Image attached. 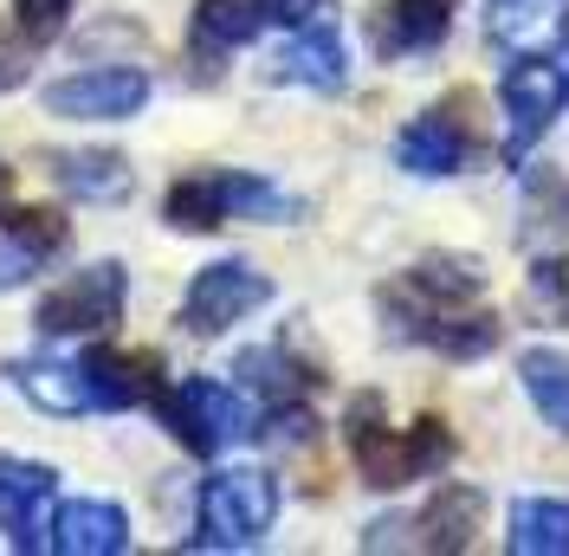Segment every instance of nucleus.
Segmentation results:
<instances>
[{
  "label": "nucleus",
  "mask_w": 569,
  "mask_h": 556,
  "mask_svg": "<svg viewBox=\"0 0 569 556\" xmlns=\"http://www.w3.org/2000/svg\"><path fill=\"white\" fill-rule=\"evenodd\" d=\"M479 291H486V266L472 252H427L421 266L382 285V311H389L395 337L440 349L447 363H479L505 337L492 311H472Z\"/></svg>",
  "instance_id": "f257e3e1"
},
{
  "label": "nucleus",
  "mask_w": 569,
  "mask_h": 556,
  "mask_svg": "<svg viewBox=\"0 0 569 556\" xmlns=\"http://www.w3.org/2000/svg\"><path fill=\"white\" fill-rule=\"evenodd\" d=\"M343 440H350V459H356V473H362V486H376V492H401V486H415V479H433L460 453L453 427L440 415H421V420H408V427H382V401L376 395H362L350 408Z\"/></svg>",
  "instance_id": "f03ea898"
},
{
  "label": "nucleus",
  "mask_w": 569,
  "mask_h": 556,
  "mask_svg": "<svg viewBox=\"0 0 569 556\" xmlns=\"http://www.w3.org/2000/svg\"><path fill=\"white\" fill-rule=\"evenodd\" d=\"M272 220V214H298L284 201L272 181H259L247 169H201V175H181L176 188H169V227L181 234H208V227H227V220Z\"/></svg>",
  "instance_id": "7ed1b4c3"
},
{
  "label": "nucleus",
  "mask_w": 569,
  "mask_h": 556,
  "mask_svg": "<svg viewBox=\"0 0 569 556\" xmlns=\"http://www.w3.org/2000/svg\"><path fill=\"white\" fill-rule=\"evenodd\" d=\"M279 518V479L259 473V466H233V473H213L201 486V537L194 550H247L259 544Z\"/></svg>",
  "instance_id": "20e7f679"
},
{
  "label": "nucleus",
  "mask_w": 569,
  "mask_h": 556,
  "mask_svg": "<svg viewBox=\"0 0 569 556\" xmlns=\"http://www.w3.org/2000/svg\"><path fill=\"white\" fill-rule=\"evenodd\" d=\"M149 401H156L162 427H169L188 453H201V459H208V453H227L233 440L252 434V408L227 383H208V376H188L181 388H156Z\"/></svg>",
  "instance_id": "39448f33"
},
{
  "label": "nucleus",
  "mask_w": 569,
  "mask_h": 556,
  "mask_svg": "<svg viewBox=\"0 0 569 556\" xmlns=\"http://www.w3.org/2000/svg\"><path fill=\"white\" fill-rule=\"evenodd\" d=\"M498 105H505V142L498 156L518 169L537 142L550 137V123L569 105V71H557L550 59H511V71L498 78Z\"/></svg>",
  "instance_id": "423d86ee"
},
{
  "label": "nucleus",
  "mask_w": 569,
  "mask_h": 556,
  "mask_svg": "<svg viewBox=\"0 0 569 556\" xmlns=\"http://www.w3.org/2000/svg\"><path fill=\"white\" fill-rule=\"evenodd\" d=\"M123 298H130L123 266H117V259H98V266L71 272L59 291H46L33 324L46 337H91V330H110V324L123 317Z\"/></svg>",
  "instance_id": "0eeeda50"
},
{
  "label": "nucleus",
  "mask_w": 569,
  "mask_h": 556,
  "mask_svg": "<svg viewBox=\"0 0 569 556\" xmlns=\"http://www.w3.org/2000/svg\"><path fill=\"white\" fill-rule=\"evenodd\" d=\"M272 298V278L247 266V259H213L194 272L188 298H181V330L188 337H220L227 324H240L247 311H259Z\"/></svg>",
  "instance_id": "6e6552de"
},
{
  "label": "nucleus",
  "mask_w": 569,
  "mask_h": 556,
  "mask_svg": "<svg viewBox=\"0 0 569 556\" xmlns=\"http://www.w3.org/2000/svg\"><path fill=\"white\" fill-rule=\"evenodd\" d=\"M149 105V78L137 66H104V71H78L46 85V110L71 117V123H123Z\"/></svg>",
  "instance_id": "1a4fd4ad"
},
{
  "label": "nucleus",
  "mask_w": 569,
  "mask_h": 556,
  "mask_svg": "<svg viewBox=\"0 0 569 556\" xmlns=\"http://www.w3.org/2000/svg\"><path fill=\"white\" fill-rule=\"evenodd\" d=\"M466 98H453V105H433L421 110L401 137H395V162L408 175H427V181H440V175H460L466 162H472V123L460 117Z\"/></svg>",
  "instance_id": "9d476101"
},
{
  "label": "nucleus",
  "mask_w": 569,
  "mask_h": 556,
  "mask_svg": "<svg viewBox=\"0 0 569 556\" xmlns=\"http://www.w3.org/2000/svg\"><path fill=\"white\" fill-rule=\"evenodd\" d=\"M479 518H486V492L447 479V486H440L421 512H415V518H382V524H389V530H408V537H395V544H408V550L453 556V550H472V530H479Z\"/></svg>",
  "instance_id": "9b49d317"
},
{
  "label": "nucleus",
  "mask_w": 569,
  "mask_h": 556,
  "mask_svg": "<svg viewBox=\"0 0 569 556\" xmlns=\"http://www.w3.org/2000/svg\"><path fill=\"white\" fill-rule=\"evenodd\" d=\"M486 39L505 59H557L569 46V0H486Z\"/></svg>",
  "instance_id": "f8f14e48"
},
{
  "label": "nucleus",
  "mask_w": 569,
  "mask_h": 556,
  "mask_svg": "<svg viewBox=\"0 0 569 556\" xmlns=\"http://www.w3.org/2000/svg\"><path fill=\"white\" fill-rule=\"evenodd\" d=\"M59 492V473L39 466V459H7L0 453V530L20 544V550H39V524H46V505Z\"/></svg>",
  "instance_id": "ddd939ff"
},
{
  "label": "nucleus",
  "mask_w": 569,
  "mask_h": 556,
  "mask_svg": "<svg viewBox=\"0 0 569 556\" xmlns=\"http://www.w3.org/2000/svg\"><path fill=\"white\" fill-rule=\"evenodd\" d=\"M272 78H279V85H305V91H343V85H350V52H343V39H337V20L298 27V39L272 59Z\"/></svg>",
  "instance_id": "4468645a"
},
{
  "label": "nucleus",
  "mask_w": 569,
  "mask_h": 556,
  "mask_svg": "<svg viewBox=\"0 0 569 556\" xmlns=\"http://www.w3.org/2000/svg\"><path fill=\"white\" fill-rule=\"evenodd\" d=\"M130 544V518L110 498H71L52 518V550L59 556H117Z\"/></svg>",
  "instance_id": "2eb2a0df"
},
{
  "label": "nucleus",
  "mask_w": 569,
  "mask_h": 556,
  "mask_svg": "<svg viewBox=\"0 0 569 556\" xmlns=\"http://www.w3.org/2000/svg\"><path fill=\"white\" fill-rule=\"evenodd\" d=\"M84 388H91V408H137V401H149L156 395V356H123V349H91L84 363Z\"/></svg>",
  "instance_id": "dca6fc26"
},
{
  "label": "nucleus",
  "mask_w": 569,
  "mask_h": 556,
  "mask_svg": "<svg viewBox=\"0 0 569 556\" xmlns=\"http://www.w3.org/2000/svg\"><path fill=\"white\" fill-rule=\"evenodd\" d=\"M272 27V13H266V0H194V46L201 52H233V46H247Z\"/></svg>",
  "instance_id": "f3484780"
},
{
  "label": "nucleus",
  "mask_w": 569,
  "mask_h": 556,
  "mask_svg": "<svg viewBox=\"0 0 569 556\" xmlns=\"http://www.w3.org/2000/svg\"><path fill=\"white\" fill-rule=\"evenodd\" d=\"M511 556H569V505L563 498H518L511 505V530H505Z\"/></svg>",
  "instance_id": "a211bd4d"
},
{
  "label": "nucleus",
  "mask_w": 569,
  "mask_h": 556,
  "mask_svg": "<svg viewBox=\"0 0 569 556\" xmlns=\"http://www.w3.org/2000/svg\"><path fill=\"white\" fill-rule=\"evenodd\" d=\"M13 383L20 395L46 408V415H84L91 408V388H84V369L78 363H52V356H39V363H13Z\"/></svg>",
  "instance_id": "6ab92c4d"
},
{
  "label": "nucleus",
  "mask_w": 569,
  "mask_h": 556,
  "mask_svg": "<svg viewBox=\"0 0 569 556\" xmlns=\"http://www.w3.org/2000/svg\"><path fill=\"white\" fill-rule=\"evenodd\" d=\"M453 7H460V0H389V13L376 20L382 52H421V46H440Z\"/></svg>",
  "instance_id": "aec40b11"
},
{
  "label": "nucleus",
  "mask_w": 569,
  "mask_h": 556,
  "mask_svg": "<svg viewBox=\"0 0 569 556\" xmlns=\"http://www.w3.org/2000/svg\"><path fill=\"white\" fill-rule=\"evenodd\" d=\"M518 383L531 395V408L543 415V427L569 434V356L563 349H525L518 356Z\"/></svg>",
  "instance_id": "412c9836"
},
{
  "label": "nucleus",
  "mask_w": 569,
  "mask_h": 556,
  "mask_svg": "<svg viewBox=\"0 0 569 556\" xmlns=\"http://www.w3.org/2000/svg\"><path fill=\"white\" fill-rule=\"evenodd\" d=\"M525 240L531 246L569 240V181L557 169H525Z\"/></svg>",
  "instance_id": "4be33fe9"
},
{
  "label": "nucleus",
  "mask_w": 569,
  "mask_h": 556,
  "mask_svg": "<svg viewBox=\"0 0 569 556\" xmlns=\"http://www.w3.org/2000/svg\"><path fill=\"white\" fill-rule=\"evenodd\" d=\"M59 181L78 201H123L130 195V162L110 156V149H71V156H59Z\"/></svg>",
  "instance_id": "5701e85b"
},
{
  "label": "nucleus",
  "mask_w": 569,
  "mask_h": 556,
  "mask_svg": "<svg viewBox=\"0 0 569 556\" xmlns=\"http://www.w3.org/2000/svg\"><path fill=\"white\" fill-rule=\"evenodd\" d=\"M525 311L537 324H569V252H543L525 278Z\"/></svg>",
  "instance_id": "b1692460"
},
{
  "label": "nucleus",
  "mask_w": 569,
  "mask_h": 556,
  "mask_svg": "<svg viewBox=\"0 0 569 556\" xmlns=\"http://www.w3.org/2000/svg\"><path fill=\"white\" fill-rule=\"evenodd\" d=\"M240 376H247V388H259L272 408H284L298 388L311 383L305 369H291V363H284V349H247V356H240Z\"/></svg>",
  "instance_id": "393cba45"
},
{
  "label": "nucleus",
  "mask_w": 569,
  "mask_h": 556,
  "mask_svg": "<svg viewBox=\"0 0 569 556\" xmlns=\"http://www.w3.org/2000/svg\"><path fill=\"white\" fill-rule=\"evenodd\" d=\"M7 240L27 246L33 259H52V252L71 246V227H66V214H52V208H20V214H7Z\"/></svg>",
  "instance_id": "a878e982"
},
{
  "label": "nucleus",
  "mask_w": 569,
  "mask_h": 556,
  "mask_svg": "<svg viewBox=\"0 0 569 556\" xmlns=\"http://www.w3.org/2000/svg\"><path fill=\"white\" fill-rule=\"evenodd\" d=\"M13 13H20V33L46 46V39H59V33H66L71 0H13Z\"/></svg>",
  "instance_id": "bb28decb"
},
{
  "label": "nucleus",
  "mask_w": 569,
  "mask_h": 556,
  "mask_svg": "<svg viewBox=\"0 0 569 556\" xmlns=\"http://www.w3.org/2000/svg\"><path fill=\"white\" fill-rule=\"evenodd\" d=\"M266 13H272V27H323V20H337V0H266Z\"/></svg>",
  "instance_id": "cd10ccee"
},
{
  "label": "nucleus",
  "mask_w": 569,
  "mask_h": 556,
  "mask_svg": "<svg viewBox=\"0 0 569 556\" xmlns=\"http://www.w3.org/2000/svg\"><path fill=\"white\" fill-rule=\"evenodd\" d=\"M27 272H39V259L27 252V246H13V240H0V291H13Z\"/></svg>",
  "instance_id": "c85d7f7f"
},
{
  "label": "nucleus",
  "mask_w": 569,
  "mask_h": 556,
  "mask_svg": "<svg viewBox=\"0 0 569 556\" xmlns=\"http://www.w3.org/2000/svg\"><path fill=\"white\" fill-rule=\"evenodd\" d=\"M20 78H27V59H20L13 46H0V91H13Z\"/></svg>",
  "instance_id": "c756f323"
}]
</instances>
